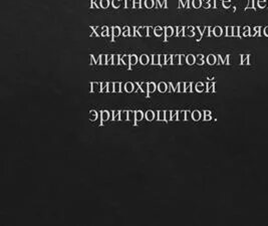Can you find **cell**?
Instances as JSON below:
<instances>
[{"mask_svg":"<svg viewBox=\"0 0 268 226\" xmlns=\"http://www.w3.org/2000/svg\"><path fill=\"white\" fill-rule=\"evenodd\" d=\"M91 93H100L101 92V82H96L92 81L90 82V90Z\"/></svg>","mask_w":268,"mask_h":226,"instance_id":"cell-1","label":"cell"},{"mask_svg":"<svg viewBox=\"0 0 268 226\" xmlns=\"http://www.w3.org/2000/svg\"><path fill=\"white\" fill-rule=\"evenodd\" d=\"M164 29H165V39H164V41H167L168 38L171 37V36L174 34L175 30H176V28L174 29V28L171 27V26H166Z\"/></svg>","mask_w":268,"mask_h":226,"instance_id":"cell-2","label":"cell"},{"mask_svg":"<svg viewBox=\"0 0 268 226\" xmlns=\"http://www.w3.org/2000/svg\"><path fill=\"white\" fill-rule=\"evenodd\" d=\"M138 34L141 37H146L148 36V27L147 26H141L138 28Z\"/></svg>","mask_w":268,"mask_h":226,"instance_id":"cell-3","label":"cell"},{"mask_svg":"<svg viewBox=\"0 0 268 226\" xmlns=\"http://www.w3.org/2000/svg\"><path fill=\"white\" fill-rule=\"evenodd\" d=\"M109 119H110V112H108V111H102V112H101V125H103V123L106 122Z\"/></svg>","mask_w":268,"mask_h":226,"instance_id":"cell-4","label":"cell"},{"mask_svg":"<svg viewBox=\"0 0 268 226\" xmlns=\"http://www.w3.org/2000/svg\"><path fill=\"white\" fill-rule=\"evenodd\" d=\"M140 89H141L142 93H146L147 97H149V82H141Z\"/></svg>","mask_w":268,"mask_h":226,"instance_id":"cell-5","label":"cell"},{"mask_svg":"<svg viewBox=\"0 0 268 226\" xmlns=\"http://www.w3.org/2000/svg\"><path fill=\"white\" fill-rule=\"evenodd\" d=\"M157 89H158V91H159L160 93H166L168 91V84L166 82L162 81V82H160V83L158 84Z\"/></svg>","mask_w":268,"mask_h":226,"instance_id":"cell-6","label":"cell"},{"mask_svg":"<svg viewBox=\"0 0 268 226\" xmlns=\"http://www.w3.org/2000/svg\"><path fill=\"white\" fill-rule=\"evenodd\" d=\"M138 61H140V59L138 58V56H137V55H135V54L130 55V65H129V68H130V69H132V65H137V64H138Z\"/></svg>","mask_w":268,"mask_h":226,"instance_id":"cell-7","label":"cell"},{"mask_svg":"<svg viewBox=\"0 0 268 226\" xmlns=\"http://www.w3.org/2000/svg\"><path fill=\"white\" fill-rule=\"evenodd\" d=\"M124 89H125V91L127 92V93H132V92H134L135 91V84H134V82H127L126 84H125V86H124Z\"/></svg>","mask_w":268,"mask_h":226,"instance_id":"cell-8","label":"cell"},{"mask_svg":"<svg viewBox=\"0 0 268 226\" xmlns=\"http://www.w3.org/2000/svg\"><path fill=\"white\" fill-rule=\"evenodd\" d=\"M113 28V37H112V41H115V38L120 35V28L118 26H114Z\"/></svg>","mask_w":268,"mask_h":226,"instance_id":"cell-9","label":"cell"},{"mask_svg":"<svg viewBox=\"0 0 268 226\" xmlns=\"http://www.w3.org/2000/svg\"><path fill=\"white\" fill-rule=\"evenodd\" d=\"M163 33H165V29L163 27H161V26H156L155 27V35L156 36L160 37V36H162Z\"/></svg>","mask_w":268,"mask_h":226,"instance_id":"cell-10","label":"cell"},{"mask_svg":"<svg viewBox=\"0 0 268 226\" xmlns=\"http://www.w3.org/2000/svg\"><path fill=\"white\" fill-rule=\"evenodd\" d=\"M172 65H180V55H179V54H174V55H172Z\"/></svg>","mask_w":268,"mask_h":226,"instance_id":"cell-11","label":"cell"},{"mask_svg":"<svg viewBox=\"0 0 268 226\" xmlns=\"http://www.w3.org/2000/svg\"><path fill=\"white\" fill-rule=\"evenodd\" d=\"M88 119H89V121H91V122L96 121V120L98 119V113H97L95 110H91V111L89 112V115H88Z\"/></svg>","mask_w":268,"mask_h":226,"instance_id":"cell-12","label":"cell"},{"mask_svg":"<svg viewBox=\"0 0 268 226\" xmlns=\"http://www.w3.org/2000/svg\"><path fill=\"white\" fill-rule=\"evenodd\" d=\"M149 60H150V58H149V56L146 55V54H143V55L140 57V62L144 65H148V64H149Z\"/></svg>","mask_w":268,"mask_h":226,"instance_id":"cell-13","label":"cell"},{"mask_svg":"<svg viewBox=\"0 0 268 226\" xmlns=\"http://www.w3.org/2000/svg\"><path fill=\"white\" fill-rule=\"evenodd\" d=\"M152 65H160V55H158V54L152 55Z\"/></svg>","mask_w":268,"mask_h":226,"instance_id":"cell-14","label":"cell"},{"mask_svg":"<svg viewBox=\"0 0 268 226\" xmlns=\"http://www.w3.org/2000/svg\"><path fill=\"white\" fill-rule=\"evenodd\" d=\"M195 30V28L194 27H192V26H189V27H187V28H185L184 29V33H185V35H188V36H193V31Z\"/></svg>","mask_w":268,"mask_h":226,"instance_id":"cell-15","label":"cell"},{"mask_svg":"<svg viewBox=\"0 0 268 226\" xmlns=\"http://www.w3.org/2000/svg\"><path fill=\"white\" fill-rule=\"evenodd\" d=\"M129 121H131L133 124H136V112H133V111H129V118H128Z\"/></svg>","mask_w":268,"mask_h":226,"instance_id":"cell-16","label":"cell"},{"mask_svg":"<svg viewBox=\"0 0 268 226\" xmlns=\"http://www.w3.org/2000/svg\"><path fill=\"white\" fill-rule=\"evenodd\" d=\"M145 117H146L147 121H153L155 119V113L153 111H148L145 115Z\"/></svg>","mask_w":268,"mask_h":226,"instance_id":"cell-17","label":"cell"},{"mask_svg":"<svg viewBox=\"0 0 268 226\" xmlns=\"http://www.w3.org/2000/svg\"><path fill=\"white\" fill-rule=\"evenodd\" d=\"M184 27L183 26H178L177 28H176V35L178 36V37H181V36H183V35H185V33H184Z\"/></svg>","mask_w":268,"mask_h":226,"instance_id":"cell-18","label":"cell"},{"mask_svg":"<svg viewBox=\"0 0 268 226\" xmlns=\"http://www.w3.org/2000/svg\"><path fill=\"white\" fill-rule=\"evenodd\" d=\"M144 118V113L142 111H137L136 112V122H140L142 121Z\"/></svg>","mask_w":268,"mask_h":226,"instance_id":"cell-19","label":"cell"},{"mask_svg":"<svg viewBox=\"0 0 268 226\" xmlns=\"http://www.w3.org/2000/svg\"><path fill=\"white\" fill-rule=\"evenodd\" d=\"M155 1L156 0H146L145 1V4H146V8H149L151 9L155 6Z\"/></svg>","mask_w":268,"mask_h":226,"instance_id":"cell-20","label":"cell"},{"mask_svg":"<svg viewBox=\"0 0 268 226\" xmlns=\"http://www.w3.org/2000/svg\"><path fill=\"white\" fill-rule=\"evenodd\" d=\"M126 8H134V0H125Z\"/></svg>","mask_w":268,"mask_h":226,"instance_id":"cell-21","label":"cell"},{"mask_svg":"<svg viewBox=\"0 0 268 226\" xmlns=\"http://www.w3.org/2000/svg\"><path fill=\"white\" fill-rule=\"evenodd\" d=\"M128 118H129V112L127 111L120 112V121H128Z\"/></svg>","mask_w":268,"mask_h":226,"instance_id":"cell-22","label":"cell"},{"mask_svg":"<svg viewBox=\"0 0 268 226\" xmlns=\"http://www.w3.org/2000/svg\"><path fill=\"white\" fill-rule=\"evenodd\" d=\"M137 35H139L138 34V28L135 26L130 27V36H137Z\"/></svg>","mask_w":268,"mask_h":226,"instance_id":"cell-23","label":"cell"},{"mask_svg":"<svg viewBox=\"0 0 268 226\" xmlns=\"http://www.w3.org/2000/svg\"><path fill=\"white\" fill-rule=\"evenodd\" d=\"M157 90V85H156V83L155 82H149V94L150 93H154L155 91Z\"/></svg>","mask_w":268,"mask_h":226,"instance_id":"cell-24","label":"cell"},{"mask_svg":"<svg viewBox=\"0 0 268 226\" xmlns=\"http://www.w3.org/2000/svg\"><path fill=\"white\" fill-rule=\"evenodd\" d=\"M114 84H115V93H120V87H122V82H119V81H116V82H114Z\"/></svg>","mask_w":268,"mask_h":226,"instance_id":"cell-25","label":"cell"},{"mask_svg":"<svg viewBox=\"0 0 268 226\" xmlns=\"http://www.w3.org/2000/svg\"><path fill=\"white\" fill-rule=\"evenodd\" d=\"M100 65H106L108 64V60H106V55H104V54H101V56H100V62H99Z\"/></svg>","mask_w":268,"mask_h":226,"instance_id":"cell-26","label":"cell"},{"mask_svg":"<svg viewBox=\"0 0 268 226\" xmlns=\"http://www.w3.org/2000/svg\"><path fill=\"white\" fill-rule=\"evenodd\" d=\"M113 120L114 121H120V113L118 111H115L113 114Z\"/></svg>","mask_w":268,"mask_h":226,"instance_id":"cell-27","label":"cell"},{"mask_svg":"<svg viewBox=\"0 0 268 226\" xmlns=\"http://www.w3.org/2000/svg\"><path fill=\"white\" fill-rule=\"evenodd\" d=\"M178 121H186V112H178Z\"/></svg>","mask_w":268,"mask_h":226,"instance_id":"cell-28","label":"cell"},{"mask_svg":"<svg viewBox=\"0 0 268 226\" xmlns=\"http://www.w3.org/2000/svg\"><path fill=\"white\" fill-rule=\"evenodd\" d=\"M172 121V112L171 111H166L165 112V122Z\"/></svg>","mask_w":268,"mask_h":226,"instance_id":"cell-29","label":"cell"},{"mask_svg":"<svg viewBox=\"0 0 268 226\" xmlns=\"http://www.w3.org/2000/svg\"><path fill=\"white\" fill-rule=\"evenodd\" d=\"M109 34H110V28L108 26H102V34H101V36L105 37V36H109Z\"/></svg>","mask_w":268,"mask_h":226,"instance_id":"cell-30","label":"cell"},{"mask_svg":"<svg viewBox=\"0 0 268 226\" xmlns=\"http://www.w3.org/2000/svg\"><path fill=\"white\" fill-rule=\"evenodd\" d=\"M120 58H122L124 65H130V56H129V55H124V56H122Z\"/></svg>","mask_w":268,"mask_h":226,"instance_id":"cell-31","label":"cell"},{"mask_svg":"<svg viewBox=\"0 0 268 226\" xmlns=\"http://www.w3.org/2000/svg\"><path fill=\"white\" fill-rule=\"evenodd\" d=\"M119 59H120L119 55H117V54L113 55V65H119Z\"/></svg>","mask_w":268,"mask_h":226,"instance_id":"cell-32","label":"cell"},{"mask_svg":"<svg viewBox=\"0 0 268 226\" xmlns=\"http://www.w3.org/2000/svg\"><path fill=\"white\" fill-rule=\"evenodd\" d=\"M122 4V0H113L112 1V6L114 8H118Z\"/></svg>","mask_w":268,"mask_h":226,"instance_id":"cell-33","label":"cell"},{"mask_svg":"<svg viewBox=\"0 0 268 226\" xmlns=\"http://www.w3.org/2000/svg\"><path fill=\"white\" fill-rule=\"evenodd\" d=\"M101 8H108L110 6V0H101Z\"/></svg>","mask_w":268,"mask_h":226,"instance_id":"cell-34","label":"cell"},{"mask_svg":"<svg viewBox=\"0 0 268 226\" xmlns=\"http://www.w3.org/2000/svg\"><path fill=\"white\" fill-rule=\"evenodd\" d=\"M194 62H195V57H194L192 54L188 55V56H187V64H188V65H193Z\"/></svg>","mask_w":268,"mask_h":226,"instance_id":"cell-35","label":"cell"},{"mask_svg":"<svg viewBox=\"0 0 268 226\" xmlns=\"http://www.w3.org/2000/svg\"><path fill=\"white\" fill-rule=\"evenodd\" d=\"M157 114H158V120L159 121H165V112L164 111H159Z\"/></svg>","mask_w":268,"mask_h":226,"instance_id":"cell-36","label":"cell"},{"mask_svg":"<svg viewBox=\"0 0 268 226\" xmlns=\"http://www.w3.org/2000/svg\"><path fill=\"white\" fill-rule=\"evenodd\" d=\"M178 86H179V92L180 93H184L185 89H186V83L183 82V81H181V82L178 83Z\"/></svg>","mask_w":268,"mask_h":226,"instance_id":"cell-37","label":"cell"},{"mask_svg":"<svg viewBox=\"0 0 268 226\" xmlns=\"http://www.w3.org/2000/svg\"><path fill=\"white\" fill-rule=\"evenodd\" d=\"M123 35H124L125 37L130 36V27H129V26H125V27L123 28Z\"/></svg>","mask_w":268,"mask_h":226,"instance_id":"cell-38","label":"cell"},{"mask_svg":"<svg viewBox=\"0 0 268 226\" xmlns=\"http://www.w3.org/2000/svg\"><path fill=\"white\" fill-rule=\"evenodd\" d=\"M108 82H101V93H108Z\"/></svg>","mask_w":268,"mask_h":226,"instance_id":"cell-39","label":"cell"},{"mask_svg":"<svg viewBox=\"0 0 268 226\" xmlns=\"http://www.w3.org/2000/svg\"><path fill=\"white\" fill-rule=\"evenodd\" d=\"M108 89H109V93L115 92V84L113 82H108Z\"/></svg>","mask_w":268,"mask_h":226,"instance_id":"cell-40","label":"cell"},{"mask_svg":"<svg viewBox=\"0 0 268 226\" xmlns=\"http://www.w3.org/2000/svg\"><path fill=\"white\" fill-rule=\"evenodd\" d=\"M192 118L195 120V121H197V120H199L200 119V113L198 112V111H195V112H193V115H192Z\"/></svg>","mask_w":268,"mask_h":226,"instance_id":"cell-41","label":"cell"},{"mask_svg":"<svg viewBox=\"0 0 268 226\" xmlns=\"http://www.w3.org/2000/svg\"><path fill=\"white\" fill-rule=\"evenodd\" d=\"M95 30H96V33H97L98 36H101V34H102V27H101V26H98V27H96Z\"/></svg>","mask_w":268,"mask_h":226,"instance_id":"cell-42","label":"cell"},{"mask_svg":"<svg viewBox=\"0 0 268 226\" xmlns=\"http://www.w3.org/2000/svg\"><path fill=\"white\" fill-rule=\"evenodd\" d=\"M155 35V28L152 26H148V36H153Z\"/></svg>","mask_w":268,"mask_h":226,"instance_id":"cell-43","label":"cell"},{"mask_svg":"<svg viewBox=\"0 0 268 226\" xmlns=\"http://www.w3.org/2000/svg\"><path fill=\"white\" fill-rule=\"evenodd\" d=\"M166 65V55H160V65Z\"/></svg>","mask_w":268,"mask_h":226,"instance_id":"cell-44","label":"cell"},{"mask_svg":"<svg viewBox=\"0 0 268 226\" xmlns=\"http://www.w3.org/2000/svg\"><path fill=\"white\" fill-rule=\"evenodd\" d=\"M172 121H178V112L172 111Z\"/></svg>","mask_w":268,"mask_h":226,"instance_id":"cell-45","label":"cell"},{"mask_svg":"<svg viewBox=\"0 0 268 226\" xmlns=\"http://www.w3.org/2000/svg\"><path fill=\"white\" fill-rule=\"evenodd\" d=\"M134 8H141V0H134Z\"/></svg>","mask_w":268,"mask_h":226,"instance_id":"cell-46","label":"cell"},{"mask_svg":"<svg viewBox=\"0 0 268 226\" xmlns=\"http://www.w3.org/2000/svg\"><path fill=\"white\" fill-rule=\"evenodd\" d=\"M166 65H172V55L171 54L166 55Z\"/></svg>","mask_w":268,"mask_h":226,"instance_id":"cell-47","label":"cell"},{"mask_svg":"<svg viewBox=\"0 0 268 226\" xmlns=\"http://www.w3.org/2000/svg\"><path fill=\"white\" fill-rule=\"evenodd\" d=\"M106 60H108L106 65H113V55L112 54H108L106 55Z\"/></svg>","mask_w":268,"mask_h":226,"instance_id":"cell-48","label":"cell"},{"mask_svg":"<svg viewBox=\"0 0 268 226\" xmlns=\"http://www.w3.org/2000/svg\"><path fill=\"white\" fill-rule=\"evenodd\" d=\"M200 5H201V1H200V0H193V6H194L195 8L200 7Z\"/></svg>","mask_w":268,"mask_h":226,"instance_id":"cell-49","label":"cell"},{"mask_svg":"<svg viewBox=\"0 0 268 226\" xmlns=\"http://www.w3.org/2000/svg\"><path fill=\"white\" fill-rule=\"evenodd\" d=\"M185 62H187V57H185V55H180V65H185Z\"/></svg>","mask_w":268,"mask_h":226,"instance_id":"cell-50","label":"cell"},{"mask_svg":"<svg viewBox=\"0 0 268 226\" xmlns=\"http://www.w3.org/2000/svg\"><path fill=\"white\" fill-rule=\"evenodd\" d=\"M192 89H191V83L190 82H187L186 83V89H185V92H191Z\"/></svg>","mask_w":268,"mask_h":226,"instance_id":"cell-51","label":"cell"},{"mask_svg":"<svg viewBox=\"0 0 268 226\" xmlns=\"http://www.w3.org/2000/svg\"><path fill=\"white\" fill-rule=\"evenodd\" d=\"M156 7H157V8H162L161 0H156Z\"/></svg>","mask_w":268,"mask_h":226,"instance_id":"cell-52","label":"cell"},{"mask_svg":"<svg viewBox=\"0 0 268 226\" xmlns=\"http://www.w3.org/2000/svg\"><path fill=\"white\" fill-rule=\"evenodd\" d=\"M196 89H197V91H198V92H202V91H203V84H201V83H198V84H197V86H196Z\"/></svg>","mask_w":268,"mask_h":226,"instance_id":"cell-53","label":"cell"},{"mask_svg":"<svg viewBox=\"0 0 268 226\" xmlns=\"http://www.w3.org/2000/svg\"><path fill=\"white\" fill-rule=\"evenodd\" d=\"M162 8H168V0H163Z\"/></svg>","mask_w":268,"mask_h":226,"instance_id":"cell-54","label":"cell"},{"mask_svg":"<svg viewBox=\"0 0 268 226\" xmlns=\"http://www.w3.org/2000/svg\"><path fill=\"white\" fill-rule=\"evenodd\" d=\"M191 118H192L191 113H190V112H186V121H187V120H190Z\"/></svg>","mask_w":268,"mask_h":226,"instance_id":"cell-55","label":"cell"},{"mask_svg":"<svg viewBox=\"0 0 268 226\" xmlns=\"http://www.w3.org/2000/svg\"><path fill=\"white\" fill-rule=\"evenodd\" d=\"M95 2H96V5H97V7H98V8H101V0H96Z\"/></svg>","mask_w":268,"mask_h":226,"instance_id":"cell-56","label":"cell"},{"mask_svg":"<svg viewBox=\"0 0 268 226\" xmlns=\"http://www.w3.org/2000/svg\"><path fill=\"white\" fill-rule=\"evenodd\" d=\"M178 2H179V8H182V7H185V4H183L182 0H178Z\"/></svg>","mask_w":268,"mask_h":226,"instance_id":"cell-57","label":"cell"},{"mask_svg":"<svg viewBox=\"0 0 268 226\" xmlns=\"http://www.w3.org/2000/svg\"><path fill=\"white\" fill-rule=\"evenodd\" d=\"M208 61H209L210 64H212V62L214 61V58H213V56H212V55H210V56H209V58H208Z\"/></svg>","mask_w":268,"mask_h":226,"instance_id":"cell-58","label":"cell"},{"mask_svg":"<svg viewBox=\"0 0 268 226\" xmlns=\"http://www.w3.org/2000/svg\"><path fill=\"white\" fill-rule=\"evenodd\" d=\"M145 1H146V0H141V7H146Z\"/></svg>","mask_w":268,"mask_h":226,"instance_id":"cell-59","label":"cell"},{"mask_svg":"<svg viewBox=\"0 0 268 226\" xmlns=\"http://www.w3.org/2000/svg\"><path fill=\"white\" fill-rule=\"evenodd\" d=\"M215 32H216V34L219 35V34H220V29H219V28H218V29H215Z\"/></svg>","mask_w":268,"mask_h":226,"instance_id":"cell-60","label":"cell"},{"mask_svg":"<svg viewBox=\"0 0 268 226\" xmlns=\"http://www.w3.org/2000/svg\"><path fill=\"white\" fill-rule=\"evenodd\" d=\"M198 61H202V55H199V57H198Z\"/></svg>","mask_w":268,"mask_h":226,"instance_id":"cell-61","label":"cell"}]
</instances>
